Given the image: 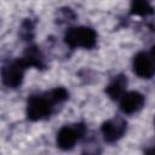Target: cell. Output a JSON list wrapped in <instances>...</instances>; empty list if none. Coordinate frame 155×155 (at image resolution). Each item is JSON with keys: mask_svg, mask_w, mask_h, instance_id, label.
<instances>
[{"mask_svg": "<svg viewBox=\"0 0 155 155\" xmlns=\"http://www.w3.org/2000/svg\"><path fill=\"white\" fill-rule=\"evenodd\" d=\"M18 35L23 41L30 42L35 35V22L31 18H25L19 27Z\"/></svg>", "mask_w": 155, "mask_h": 155, "instance_id": "obj_11", "label": "cell"}, {"mask_svg": "<svg viewBox=\"0 0 155 155\" xmlns=\"http://www.w3.org/2000/svg\"><path fill=\"white\" fill-rule=\"evenodd\" d=\"M27 68L28 67L25 65V63L23 62L22 58L7 61L1 67V70H0V76H1L2 84L11 88H16V87L21 86Z\"/></svg>", "mask_w": 155, "mask_h": 155, "instance_id": "obj_3", "label": "cell"}, {"mask_svg": "<svg viewBox=\"0 0 155 155\" xmlns=\"http://www.w3.org/2000/svg\"><path fill=\"white\" fill-rule=\"evenodd\" d=\"M127 84H128L127 76H125L124 74H119L114 76V79L108 84L105 88V93L114 101L120 99V97L126 92Z\"/></svg>", "mask_w": 155, "mask_h": 155, "instance_id": "obj_9", "label": "cell"}, {"mask_svg": "<svg viewBox=\"0 0 155 155\" xmlns=\"http://www.w3.org/2000/svg\"><path fill=\"white\" fill-rule=\"evenodd\" d=\"M127 130V121L121 116H115L104 121L101 126V132L107 143H115L124 137Z\"/></svg>", "mask_w": 155, "mask_h": 155, "instance_id": "obj_5", "label": "cell"}, {"mask_svg": "<svg viewBox=\"0 0 155 155\" xmlns=\"http://www.w3.org/2000/svg\"><path fill=\"white\" fill-rule=\"evenodd\" d=\"M25 65L36 68V69H45L46 68V62H45V56L42 51L36 46V45H29L24 53L23 57H21Z\"/></svg>", "mask_w": 155, "mask_h": 155, "instance_id": "obj_8", "label": "cell"}, {"mask_svg": "<svg viewBox=\"0 0 155 155\" xmlns=\"http://www.w3.org/2000/svg\"><path fill=\"white\" fill-rule=\"evenodd\" d=\"M85 134H86L85 124L78 122L74 125H65L57 132V137H56L57 147L62 150H70Z\"/></svg>", "mask_w": 155, "mask_h": 155, "instance_id": "obj_4", "label": "cell"}, {"mask_svg": "<svg viewBox=\"0 0 155 155\" xmlns=\"http://www.w3.org/2000/svg\"><path fill=\"white\" fill-rule=\"evenodd\" d=\"M130 12L134 16H150L153 15V6L149 0H131Z\"/></svg>", "mask_w": 155, "mask_h": 155, "instance_id": "obj_10", "label": "cell"}, {"mask_svg": "<svg viewBox=\"0 0 155 155\" xmlns=\"http://www.w3.org/2000/svg\"><path fill=\"white\" fill-rule=\"evenodd\" d=\"M64 42L70 48H93L97 44V33L90 27H71L64 34Z\"/></svg>", "mask_w": 155, "mask_h": 155, "instance_id": "obj_2", "label": "cell"}, {"mask_svg": "<svg viewBox=\"0 0 155 155\" xmlns=\"http://www.w3.org/2000/svg\"><path fill=\"white\" fill-rule=\"evenodd\" d=\"M145 103L144 96L138 91H130L125 92L120 97V109L124 114L131 115L138 113Z\"/></svg>", "mask_w": 155, "mask_h": 155, "instance_id": "obj_7", "label": "cell"}, {"mask_svg": "<svg viewBox=\"0 0 155 155\" xmlns=\"http://www.w3.org/2000/svg\"><path fill=\"white\" fill-rule=\"evenodd\" d=\"M69 97L64 87H56L44 93L31 94L27 102V117L30 121H41L50 117L57 104H62Z\"/></svg>", "mask_w": 155, "mask_h": 155, "instance_id": "obj_1", "label": "cell"}, {"mask_svg": "<svg viewBox=\"0 0 155 155\" xmlns=\"http://www.w3.org/2000/svg\"><path fill=\"white\" fill-rule=\"evenodd\" d=\"M133 71L142 79H151L155 73V64H154V54L153 50L150 52L142 51L138 52L133 58Z\"/></svg>", "mask_w": 155, "mask_h": 155, "instance_id": "obj_6", "label": "cell"}, {"mask_svg": "<svg viewBox=\"0 0 155 155\" xmlns=\"http://www.w3.org/2000/svg\"><path fill=\"white\" fill-rule=\"evenodd\" d=\"M75 21V13L69 7H62L56 12V23L65 24Z\"/></svg>", "mask_w": 155, "mask_h": 155, "instance_id": "obj_12", "label": "cell"}]
</instances>
